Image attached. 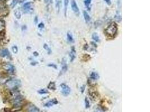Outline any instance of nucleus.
Returning <instances> with one entry per match:
<instances>
[{"mask_svg": "<svg viewBox=\"0 0 150 112\" xmlns=\"http://www.w3.org/2000/svg\"><path fill=\"white\" fill-rule=\"evenodd\" d=\"M51 1L52 0H45V3H50Z\"/></svg>", "mask_w": 150, "mask_h": 112, "instance_id": "7c9ffc66", "label": "nucleus"}, {"mask_svg": "<svg viewBox=\"0 0 150 112\" xmlns=\"http://www.w3.org/2000/svg\"><path fill=\"white\" fill-rule=\"evenodd\" d=\"M62 1V0H55V9L57 13H59L61 8Z\"/></svg>", "mask_w": 150, "mask_h": 112, "instance_id": "f8f14e48", "label": "nucleus"}, {"mask_svg": "<svg viewBox=\"0 0 150 112\" xmlns=\"http://www.w3.org/2000/svg\"><path fill=\"white\" fill-rule=\"evenodd\" d=\"M68 5H69V0H64V15H65V16H67Z\"/></svg>", "mask_w": 150, "mask_h": 112, "instance_id": "f3484780", "label": "nucleus"}, {"mask_svg": "<svg viewBox=\"0 0 150 112\" xmlns=\"http://www.w3.org/2000/svg\"><path fill=\"white\" fill-rule=\"evenodd\" d=\"M105 32L108 37L113 38L117 32V26L115 23H112L106 28Z\"/></svg>", "mask_w": 150, "mask_h": 112, "instance_id": "f257e3e1", "label": "nucleus"}, {"mask_svg": "<svg viewBox=\"0 0 150 112\" xmlns=\"http://www.w3.org/2000/svg\"><path fill=\"white\" fill-rule=\"evenodd\" d=\"M43 47H44V48H45L48 52V53H49V54H50V53H51V49H50V48L49 47V46H48L47 44H44Z\"/></svg>", "mask_w": 150, "mask_h": 112, "instance_id": "393cba45", "label": "nucleus"}, {"mask_svg": "<svg viewBox=\"0 0 150 112\" xmlns=\"http://www.w3.org/2000/svg\"><path fill=\"white\" fill-rule=\"evenodd\" d=\"M57 103H58L57 100L56 99H53L46 103L45 104V107L50 108L51 107H52V106L54 105L57 104Z\"/></svg>", "mask_w": 150, "mask_h": 112, "instance_id": "6e6552de", "label": "nucleus"}, {"mask_svg": "<svg viewBox=\"0 0 150 112\" xmlns=\"http://www.w3.org/2000/svg\"><path fill=\"white\" fill-rule=\"evenodd\" d=\"M85 108H89L90 107V103L89 100L87 99V98H85Z\"/></svg>", "mask_w": 150, "mask_h": 112, "instance_id": "b1692460", "label": "nucleus"}, {"mask_svg": "<svg viewBox=\"0 0 150 112\" xmlns=\"http://www.w3.org/2000/svg\"><path fill=\"white\" fill-rule=\"evenodd\" d=\"M67 40L68 42H70V43H73L74 42V38L73 37V35L71 34V33L70 32H67Z\"/></svg>", "mask_w": 150, "mask_h": 112, "instance_id": "2eb2a0df", "label": "nucleus"}, {"mask_svg": "<svg viewBox=\"0 0 150 112\" xmlns=\"http://www.w3.org/2000/svg\"><path fill=\"white\" fill-rule=\"evenodd\" d=\"M9 10L6 7L0 8V16H5L9 14Z\"/></svg>", "mask_w": 150, "mask_h": 112, "instance_id": "9b49d317", "label": "nucleus"}, {"mask_svg": "<svg viewBox=\"0 0 150 112\" xmlns=\"http://www.w3.org/2000/svg\"><path fill=\"white\" fill-rule=\"evenodd\" d=\"M61 88V93L64 97H67L70 94L71 89L69 87V86H67V84H62L60 85Z\"/></svg>", "mask_w": 150, "mask_h": 112, "instance_id": "7ed1b4c3", "label": "nucleus"}, {"mask_svg": "<svg viewBox=\"0 0 150 112\" xmlns=\"http://www.w3.org/2000/svg\"><path fill=\"white\" fill-rule=\"evenodd\" d=\"M92 1V0H84V3L87 9L90 10V5H91Z\"/></svg>", "mask_w": 150, "mask_h": 112, "instance_id": "412c9836", "label": "nucleus"}, {"mask_svg": "<svg viewBox=\"0 0 150 112\" xmlns=\"http://www.w3.org/2000/svg\"><path fill=\"white\" fill-rule=\"evenodd\" d=\"M61 71L60 72V75H63V73H65L67 71V59L65 58H63L61 62Z\"/></svg>", "mask_w": 150, "mask_h": 112, "instance_id": "423d86ee", "label": "nucleus"}, {"mask_svg": "<svg viewBox=\"0 0 150 112\" xmlns=\"http://www.w3.org/2000/svg\"><path fill=\"white\" fill-rule=\"evenodd\" d=\"M37 20H38L37 17H35V24L37 23V21H38Z\"/></svg>", "mask_w": 150, "mask_h": 112, "instance_id": "2f4dec72", "label": "nucleus"}, {"mask_svg": "<svg viewBox=\"0 0 150 112\" xmlns=\"http://www.w3.org/2000/svg\"><path fill=\"white\" fill-rule=\"evenodd\" d=\"M44 27H45V25H44V24L42 23H40L38 25V28H40V29H42Z\"/></svg>", "mask_w": 150, "mask_h": 112, "instance_id": "cd10ccee", "label": "nucleus"}, {"mask_svg": "<svg viewBox=\"0 0 150 112\" xmlns=\"http://www.w3.org/2000/svg\"><path fill=\"white\" fill-rule=\"evenodd\" d=\"M92 39H93V41H95L96 42H99L100 41V38H99V35L97 34V33H94L92 36Z\"/></svg>", "mask_w": 150, "mask_h": 112, "instance_id": "aec40b11", "label": "nucleus"}, {"mask_svg": "<svg viewBox=\"0 0 150 112\" xmlns=\"http://www.w3.org/2000/svg\"><path fill=\"white\" fill-rule=\"evenodd\" d=\"M83 16L84 18V20L86 23H88L91 21V17H90L88 13L86 11H83Z\"/></svg>", "mask_w": 150, "mask_h": 112, "instance_id": "ddd939ff", "label": "nucleus"}, {"mask_svg": "<svg viewBox=\"0 0 150 112\" xmlns=\"http://www.w3.org/2000/svg\"><path fill=\"white\" fill-rule=\"evenodd\" d=\"M12 50H13V52L15 53H17L18 51V49L17 46H13V47H12Z\"/></svg>", "mask_w": 150, "mask_h": 112, "instance_id": "a878e982", "label": "nucleus"}, {"mask_svg": "<svg viewBox=\"0 0 150 112\" xmlns=\"http://www.w3.org/2000/svg\"><path fill=\"white\" fill-rule=\"evenodd\" d=\"M48 88L51 90H55L56 89V85L53 82H50V84L48 85Z\"/></svg>", "mask_w": 150, "mask_h": 112, "instance_id": "4be33fe9", "label": "nucleus"}, {"mask_svg": "<svg viewBox=\"0 0 150 112\" xmlns=\"http://www.w3.org/2000/svg\"><path fill=\"white\" fill-rule=\"evenodd\" d=\"M95 112H101V111H96Z\"/></svg>", "mask_w": 150, "mask_h": 112, "instance_id": "72a5a7b5", "label": "nucleus"}, {"mask_svg": "<svg viewBox=\"0 0 150 112\" xmlns=\"http://www.w3.org/2000/svg\"><path fill=\"white\" fill-rule=\"evenodd\" d=\"M90 77L92 80H96L99 79V75L97 73L95 72H92L91 73L90 75Z\"/></svg>", "mask_w": 150, "mask_h": 112, "instance_id": "4468645a", "label": "nucleus"}, {"mask_svg": "<svg viewBox=\"0 0 150 112\" xmlns=\"http://www.w3.org/2000/svg\"><path fill=\"white\" fill-rule=\"evenodd\" d=\"M34 55H35V56H37L38 55V53H37V52H34Z\"/></svg>", "mask_w": 150, "mask_h": 112, "instance_id": "473e14b6", "label": "nucleus"}, {"mask_svg": "<svg viewBox=\"0 0 150 112\" xmlns=\"http://www.w3.org/2000/svg\"><path fill=\"white\" fill-rule=\"evenodd\" d=\"M14 15H15V17H17V19H20L21 15L20 11V10H19V9H16L14 11Z\"/></svg>", "mask_w": 150, "mask_h": 112, "instance_id": "6ab92c4d", "label": "nucleus"}, {"mask_svg": "<svg viewBox=\"0 0 150 112\" xmlns=\"http://www.w3.org/2000/svg\"><path fill=\"white\" fill-rule=\"evenodd\" d=\"M105 1V2L108 5H111V0H104Z\"/></svg>", "mask_w": 150, "mask_h": 112, "instance_id": "c85d7f7f", "label": "nucleus"}, {"mask_svg": "<svg viewBox=\"0 0 150 112\" xmlns=\"http://www.w3.org/2000/svg\"><path fill=\"white\" fill-rule=\"evenodd\" d=\"M5 28V23L3 20H0V34L3 31Z\"/></svg>", "mask_w": 150, "mask_h": 112, "instance_id": "a211bd4d", "label": "nucleus"}, {"mask_svg": "<svg viewBox=\"0 0 150 112\" xmlns=\"http://www.w3.org/2000/svg\"><path fill=\"white\" fill-rule=\"evenodd\" d=\"M85 85H83L82 87H81V92L82 93H83L84 91V89H85Z\"/></svg>", "mask_w": 150, "mask_h": 112, "instance_id": "c756f323", "label": "nucleus"}, {"mask_svg": "<svg viewBox=\"0 0 150 112\" xmlns=\"http://www.w3.org/2000/svg\"><path fill=\"white\" fill-rule=\"evenodd\" d=\"M23 10L25 13H33V4L31 2H28L24 4L23 6Z\"/></svg>", "mask_w": 150, "mask_h": 112, "instance_id": "20e7f679", "label": "nucleus"}, {"mask_svg": "<svg viewBox=\"0 0 150 112\" xmlns=\"http://www.w3.org/2000/svg\"><path fill=\"white\" fill-rule=\"evenodd\" d=\"M49 67H53L54 69H57V66L56 65H55V64H53V63H51V64H49Z\"/></svg>", "mask_w": 150, "mask_h": 112, "instance_id": "bb28decb", "label": "nucleus"}, {"mask_svg": "<svg viewBox=\"0 0 150 112\" xmlns=\"http://www.w3.org/2000/svg\"><path fill=\"white\" fill-rule=\"evenodd\" d=\"M38 93L40 94L43 95V94H46L49 93V91H48L46 89H41V90H39L38 91Z\"/></svg>", "mask_w": 150, "mask_h": 112, "instance_id": "5701e85b", "label": "nucleus"}, {"mask_svg": "<svg viewBox=\"0 0 150 112\" xmlns=\"http://www.w3.org/2000/svg\"><path fill=\"white\" fill-rule=\"evenodd\" d=\"M29 112H39V109L34 105H32L29 107Z\"/></svg>", "mask_w": 150, "mask_h": 112, "instance_id": "dca6fc26", "label": "nucleus"}, {"mask_svg": "<svg viewBox=\"0 0 150 112\" xmlns=\"http://www.w3.org/2000/svg\"><path fill=\"white\" fill-rule=\"evenodd\" d=\"M69 56L70 58V61L73 62L76 57V51L75 48L73 47L71 49V51L69 53Z\"/></svg>", "mask_w": 150, "mask_h": 112, "instance_id": "9d476101", "label": "nucleus"}, {"mask_svg": "<svg viewBox=\"0 0 150 112\" xmlns=\"http://www.w3.org/2000/svg\"><path fill=\"white\" fill-rule=\"evenodd\" d=\"M10 53L9 51L6 49H0V57H10Z\"/></svg>", "mask_w": 150, "mask_h": 112, "instance_id": "1a4fd4ad", "label": "nucleus"}, {"mask_svg": "<svg viewBox=\"0 0 150 112\" xmlns=\"http://www.w3.org/2000/svg\"><path fill=\"white\" fill-rule=\"evenodd\" d=\"M71 7L74 14L77 16H79L80 14V10L75 0H71Z\"/></svg>", "mask_w": 150, "mask_h": 112, "instance_id": "39448f33", "label": "nucleus"}, {"mask_svg": "<svg viewBox=\"0 0 150 112\" xmlns=\"http://www.w3.org/2000/svg\"><path fill=\"white\" fill-rule=\"evenodd\" d=\"M3 69L10 72H13L15 71V67L10 63H6L3 66Z\"/></svg>", "mask_w": 150, "mask_h": 112, "instance_id": "0eeeda50", "label": "nucleus"}, {"mask_svg": "<svg viewBox=\"0 0 150 112\" xmlns=\"http://www.w3.org/2000/svg\"><path fill=\"white\" fill-rule=\"evenodd\" d=\"M5 85L8 89L15 90L20 85V81L18 80L11 79L6 82Z\"/></svg>", "mask_w": 150, "mask_h": 112, "instance_id": "f03ea898", "label": "nucleus"}]
</instances>
